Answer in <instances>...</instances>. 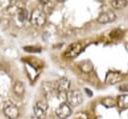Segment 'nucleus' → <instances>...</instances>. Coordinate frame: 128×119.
Wrapping results in <instances>:
<instances>
[{"instance_id":"nucleus-9","label":"nucleus","mask_w":128,"mask_h":119,"mask_svg":"<svg viewBox=\"0 0 128 119\" xmlns=\"http://www.w3.org/2000/svg\"><path fill=\"white\" fill-rule=\"evenodd\" d=\"M42 91L44 93V95L48 98V97H52L55 93H57L56 90V83L54 82H50V81H44L42 83Z\"/></svg>"},{"instance_id":"nucleus-3","label":"nucleus","mask_w":128,"mask_h":119,"mask_svg":"<svg viewBox=\"0 0 128 119\" xmlns=\"http://www.w3.org/2000/svg\"><path fill=\"white\" fill-rule=\"evenodd\" d=\"M3 112H4L5 116L8 117L9 119H16L20 115L19 108L14 103H12L10 101L5 102L4 107H3Z\"/></svg>"},{"instance_id":"nucleus-17","label":"nucleus","mask_w":128,"mask_h":119,"mask_svg":"<svg viewBox=\"0 0 128 119\" xmlns=\"http://www.w3.org/2000/svg\"><path fill=\"white\" fill-rule=\"evenodd\" d=\"M24 50L27 52H41V48L32 47V46H26V47H24Z\"/></svg>"},{"instance_id":"nucleus-16","label":"nucleus","mask_w":128,"mask_h":119,"mask_svg":"<svg viewBox=\"0 0 128 119\" xmlns=\"http://www.w3.org/2000/svg\"><path fill=\"white\" fill-rule=\"evenodd\" d=\"M110 36H111V38H119L122 36V31L119 29H115L110 33Z\"/></svg>"},{"instance_id":"nucleus-14","label":"nucleus","mask_w":128,"mask_h":119,"mask_svg":"<svg viewBox=\"0 0 128 119\" xmlns=\"http://www.w3.org/2000/svg\"><path fill=\"white\" fill-rule=\"evenodd\" d=\"M111 5L115 9H123L127 5L126 0H113L111 1Z\"/></svg>"},{"instance_id":"nucleus-12","label":"nucleus","mask_w":128,"mask_h":119,"mask_svg":"<svg viewBox=\"0 0 128 119\" xmlns=\"http://www.w3.org/2000/svg\"><path fill=\"white\" fill-rule=\"evenodd\" d=\"M117 105L119 106L120 109H127L128 108V95L127 94L120 95L117 98Z\"/></svg>"},{"instance_id":"nucleus-5","label":"nucleus","mask_w":128,"mask_h":119,"mask_svg":"<svg viewBox=\"0 0 128 119\" xmlns=\"http://www.w3.org/2000/svg\"><path fill=\"white\" fill-rule=\"evenodd\" d=\"M82 49H83V45L80 42H74L66 48L63 56L65 58H75L80 54Z\"/></svg>"},{"instance_id":"nucleus-10","label":"nucleus","mask_w":128,"mask_h":119,"mask_svg":"<svg viewBox=\"0 0 128 119\" xmlns=\"http://www.w3.org/2000/svg\"><path fill=\"white\" fill-rule=\"evenodd\" d=\"M122 79H123V76H122L121 73L110 71V72H108L106 74L105 82L107 84H109V85H114V84H117L118 82H120Z\"/></svg>"},{"instance_id":"nucleus-18","label":"nucleus","mask_w":128,"mask_h":119,"mask_svg":"<svg viewBox=\"0 0 128 119\" xmlns=\"http://www.w3.org/2000/svg\"><path fill=\"white\" fill-rule=\"evenodd\" d=\"M86 92H87V94H89L90 96H92V92H91L90 90H88V89H86Z\"/></svg>"},{"instance_id":"nucleus-2","label":"nucleus","mask_w":128,"mask_h":119,"mask_svg":"<svg viewBox=\"0 0 128 119\" xmlns=\"http://www.w3.org/2000/svg\"><path fill=\"white\" fill-rule=\"evenodd\" d=\"M67 104L71 107H77L83 102V95L79 90H70L66 95Z\"/></svg>"},{"instance_id":"nucleus-13","label":"nucleus","mask_w":128,"mask_h":119,"mask_svg":"<svg viewBox=\"0 0 128 119\" xmlns=\"http://www.w3.org/2000/svg\"><path fill=\"white\" fill-rule=\"evenodd\" d=\"M28 18V11L25 8H19L17 10V19L20 23H24Z\"/></svg>"},{"instance_id":"nucleus-7","label":"nucleus","mask_w":128,"mask_h":119,"mask_svg":"<svg viewBox=\"0 0 128 119\" xmlns=\"http://www.w3.org/2000/svg\"><path fill=\"white\" fill-rule=\"evenodd\" d=\"M70 80L66 77L60 78L57 82H56V90H57V94H67V92L69 91L70 88Z\"/></svg>"},{"instance_id":"nucleus-8","label":"nucleus","mask_w":128,"mask_h":119,"mask_svg":"<svg viewBox=\"0 0 128 119\" xmlns=\"http://www.w3.org/2000/svg\"><path fill=\"white\" fill-rule=\"evenodd\" d=\"M116 19V14L114 11L112 10H107L104 12H101L99 14V16L97 17V21L101 24H105V23H110L113 22Z\"/></svg>"},{"instance_id":"nucleus-1","label":"nucleus","mask_w":128,"mask_h":119,"mask_svg":"<svg viewBox=\"0 0 128 119\" xmlns=\"http://www.w3.org/2000/svg\"><path fill=\"white\" fill-rule=\"evenodd\" d=\"M46 20H47L46 13L42 9H40V8H35L32 11L31 15H30V22H31V24L34 27H37V28L42 27L43 25H45Z\"/></svg>"},{"instance_id":"nucleus-15","label":"nucleus","mask_w":128,"mask_h":119,"mask_svg":"<svg viewBox=\"0 0 128 119\" xmlns=\"http://www.w3.org/2000/svg\"><path fill=\"white\" fill-rule=\"evenodd\" d=\"M102 104L103 105H105L106 107H113L115 104H116V100H114L113 98H111V97H106V98H104L102 101Z\"/></svg>"},{"instance_id":"nucleus-11","label":"nucleus","mask_w":128,"mask_h":119,"mask_svg":"<svg viewBox=\"0 0 128 119\" xmlns=\"http://www.w3.org/2000/svg\"><path fill=\"white\" fill-rule=\"evenodd\" d=\"M13 92L20 98H22L25 94V86L23 84L22 81H15L14 84H13Z\"/></svg>"},{"instance_id":"nucleus-6","label":"nucleus","mask_w":128,"mask_h":119,"mask_svg":"<svg viewBox=\"0 0 128 119\" xmlns=\"http://www.w3.org/2000/svg\"><path fill=\"white\" fill-rule=\"evenodd\" d=\"M55 113H56V116H57L58 118H60V119H66V118H68V117L71 115L72 109H71V107H70L67 103L63 102V103H61V104L56 108Z\"/></svg>"},{"instance_id":"nucleus-4","label":"nucleus","mask_w":128,"mask_h":119,"mask_svg":"<svg viewBox=\"0 0 128 119\" xmlns=\"http://www.w3.org/2000/svg\"><path fill=\"white\" fill-rule=\"evenodd\" d=\"M48 110V104L46 100H39L33 107L34 115L37 119H45Z\"/></svg>"}]
</instances>
